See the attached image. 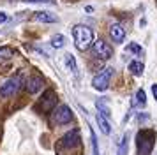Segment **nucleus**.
Listing matches in <instances>:
<instances>
[{
  "mask_svg": "<svg viewBox=\"0 0 157 155\" xmlns=\"http://www.w3.org/2000/svg\"><path fill=\"white\" fill-rule=\"evenodd\" d=\"M72 37H74V44L79 51H86L94 44V32L86 25H76L72 28Z\"/></svg>",
  "mask_w": 157,
  "mask_h": 155,
  "instance_id": "f257e3e1",
  "label": "nucleus"
},
{
  "mask_svg": "<svg viewBox=\"0 0 157 155\" xmlns=\"http://www.w3.org/2000/svg\"><path fill=\"white\" fill-rule=\"evenodd\" d=\"M154 139H155V134L152 130H141L138 134V150H140V155H148L152 152Z\"/></svg>",
  "mask_w": 157,
  "mask_h": 155,
  "instance_id": "f03ea898",
  "label": "nucleus"
},
{
  "mask_svg": "<svg viewBox=\"0 0 157 155\" xmlns=\"http://www.w3.org/2000/svg\"><path fill=\"white\" fill-rule=\"evenodd\" d=\"M113 76V67H106V69H102L99 74H95L92 79V86L95 90L99 92H104L108 90V86H109V79Z\"/></svg>",
  "mask_w": 157,
  "mask_h": 155,
  "instance_id": "7ed1b4c3",
  "label": "nucleus"
},
{
  "mask_svg": "<svg viewBox=\"0 0 157 155\" xmlns=\"http://www.w3.org/2000/svg\"><path fill=\"white\" fill-rule=\"evenodd\" d=\"M21 88V78L14 76V78H9L6 83L0 86V99H7L13 97L18 93V90Z\"/></svg>",
  "mask_w": 157,
  "mask_h": 155,
  "instance_id": "20e7f679",
  "label": "nucleus"
},
{
  "mask_svg": "<svg viewBox=\"0 0 157 155\" xmlns=\"http://www.w3.org/2000/svg\"><path fill=\"white\" fill-rule=\"evenodd\" d=\"M72 120V111L69 106L65 104H60L58 108L53 109V122L58 123V125H65V123H69Z\"/></svg>",
  "mask_w": 157,
  "mask_h": 155,
  "instance_id": "39448f33",
  "label": "nucleus"
},
{
  "mask_svg": "<svg viewBox=\"0 0 157 155\" xmlns=\"http://www.w3.org/2000/svg\"><path fill=\"white\" fill-rule=\"evenodd\" d=\"M92 49H94V53H95V56L101 58V60H108V58H111V56H113V48H111L106 41H102V39L94 41Z\"/></svg>",
  "mask_w": 157,
  "mask_h": 155,
  "instance_id": "423d86ee",
  "label": "nucleus"
},
{
  "mask_svg": "<svg viewBox=\"0 0 157 155\" xmlns=\"http://www.w3.org/2000/svg\"><path fill=\"white\" fill-rule=\"evenodd\" d=\"M43 85H44V79L39 76V74H36V76H30L29 79H27L25 88H27L29 93H37V92L43 88Z\"/></svg>",
  "mask_w": 157,
  "mask_h": 155,
  "instance_id": "0eeeda50",
  "label": "nucleus"
},
{
  "mask_svg": "<svg viewBox=\"0 0 157 155\" xmlns=\"http://www.w3.org/2000/svg\"><path fill=\"white\" fill-rule=\"evenodd\" d=\"M79 132L74 129V130H71V132H67L62 138V145H64L65 148H74V146H78L79 145Z\"/></svg>",
  "mask_w": 157,
  "mask_h": 155,
  "instance_id": "6e6552de",
  "label": "nucleus"
},
{
  "mask_svg": "<svg viewBox=\"0 0 157 155\" xmlns=\"http://www.w3.org/2000/svg\"><path fill=\"white\" fill-rule=\"evenodd\" d=\"M109 35H111L113 42L120 44V42H124V39H125V30H124V27H122V25L115 23V25H111V27H109Z\"/></svg>",
  "mask_w": 157,
  "mask_h": 155,
  "instance_id": "1a4fd4ad",
  "label": "nucleus"
},
{
  "mask_svg": "<svg viewBox=\"0 0 157 155\" xmlns=\"http://www.w3.org/2000/svg\"><path fill=\"white\" fill-rule=\"evenodd\" d=\"M34 20L39 21V23H57L58 18H57V14H53V13L39 11V13H34Z\"/></svg>",
  "mask_w": 157,
  "mask_h": 155,
  "instance_id": "9d476101",
  "label": "nucleus"
},
{
  "mask_svg": "<svg viewBox=\"0 0 157 155\" xmlns=\"http://www.w3.org/2000/svg\"><path fill=\"white\" fill-rule=\"evenodd\" d=\"M95 122H97V125H99V129H101L102 134L108 136V134L111 132V125H109V122H108L106 116H102L101 113H97V115H95Z\"/></svg>",
  "mask_w": 157,
  "mask_h": 155,
  "instance_id": "9b49d317",
  "label": "nucleus"
},
{
  "mask_svg": "<svg viewBox=\"0 0 157 155\" xmlns=\"http://www.w3.org/2000/svg\"><path fill=\"white\" fill-rule=\"evenodd\" d=\"M55 92L53 90H48L46 92V95H44V104H43V109L44 111H51L53 109V106H55Z\"/></svg>",
  "mask_w": 157,
  "mask_h": 155,
  "instance_id": "f8f14e48",
  "label": "nucleus"
},
{
  "mask_svg": "<svg viewBox=\"0 0 157 155\" xmlns=\"http://www.w3.org/2000/svg\"><path fill=\"white\" fill-rule=\"evenodd\" d=\"M129 70H131L134 76H141L143 70H145V65H143V62H140V60H132V62L129 63Z\"/></svg>",
  "mask_w": 157,
  "mask_h": 155,
  "instance_id": "ddd939ff",
  "label": "nucleus"
},
{
  "mask_svg": "<svg viewBox=\"0 0 157 155\" xmlns=\"http://www.w3.org/2000/svg\"><path fill=\"white\" fill-rule=\"evenodd\" d=\"M95 108H97V111H99L102 116H106V118H109V116H111V109L104 104V100H101V99H99V100L95 102Z\"/></svg>",
  "mask_w": 157,
  "mask_h": 155,
  "instance_id": "4468645a",
  "label": "nucleus"
},
{
  "mask_svg": "<svg viewBox=\"0 0 157 155\" xmlns=\"http://www.w3.org/2000/svg\"><path fill=\"white\" fill-rule=\"evenodd\" d=\"M65 58V65H67V69H71V72H78V65H76V60H74V56L71 55V53H67V55L64 56Z\"/></svg>",
  "mask_w": 157,
  "mask_h": 155,
  "instance_id": "2eb2a0df",
  "label": "nucleus"
},
{
  "mask_svg": "<svg viewBox=\"0 0 157 155\" xmlns=\"http://www.w3.org/2000/svg\"><path fill=\"white\" fill-rule=\"evenodd\" d=\"M64 44H65V37L62 34H57V35H53L51 37V46L53 48H64Z\"/></svg>",
  "mask_w": 157,
  "mask_h": 155,
  "instance_id": "dca6fc26",
  "label": "nucleus"
},
{
  "mask_svg": "<svg viewBox=\"0 0 157 155\" xmlns=\"http://www.w3.org/2000/svg\"><path fill=\"white\" fill-rule=\"evenodd\" d=\"M127 150H129V136L124 134V138L120 141V146H118V153L117 155H127Z\"/></svg>",
  "mask_w": 157,
  "mask_h": 155,
  "instance_id": "f3484780",
  "label": "nucleus"
},
{
  "mask_svg": "<svg viewBox=\"0 0 157 155\" xmlns=\"http://www.w3.org/2000/svg\"><path fill=\"white\" fill-rule=\"evenodd\" d=\"M127 51L129 53H134V55H138V56L143 55V48L138 44V42H131V44H127Z\"/></svg>",
  "mask_w": 157,
  "mask_h": 155,
  "instance_id": "a211bd4d",
  "label": "nucleus"
},
{
  "mask_svg": "<svg viewBox=\"0 0 157 155\" xmlns=\"http://www.w3.org/2000/svg\"><path fill=\"white\" fill-rule=\"evenodd\" d=\"M134 104H138V106H145L147 104V93H145V90H138L136 92Z\"/></svg>",
  "mask_w": 157,
  "mask_h": 155,
  "instance_id": "6ab92c4d",
  "label": "nucleus"
},
{
  "mask_svg": "<svg viewBox=\"0 0 157 155\" xmlns=\"http://www.w3.org/2000/svg\"><path fill=\"white\" fill-rule=\"evenodd\" d=\"M90 139H92V148H94V155H99V145H97V138H95V132L90 129Z\"/></svg>",
  "mask_w": 157,
  "mask_h": 155,
  "instance_id": "aec40b11",
  "label": "nucleus"
},
{
  "mask_svg": "<svg viewBox=\"0 0 157 155\" xmlns=\"http://www.w3.org/2000/svg\"><path fill=\"white\" fill-rule=\"evenodd\" d=\"M13 56V49L11 48H0V60H6Z\"/></svg>",
  "mask_w": 157,
  "mask_h": 155,
  "instance_id": "412c9836",
  "label": "nucleus"
},
{
  "mask_svg": "<svg viewBox=\"0 0 157 155\" xmlns=\"http://www.w3.org/2000/svg\"><path fill=\"white\" fill-rule=\"evenodd\" d=\"M27 4H57V0H23Z\"/></svg>",
  "mask_w": 157,
  "mask_h": 155,
  "instance_id": "4be33fe9",
  "label": "nucleus"
},
{
  "mask_svg": "<svg viewBox=\"0 0 157 155\" xmlns=\"http://www.w3.org/2000/svg\"><path fill=\"white\" fill-rule=\"evenodd\" d=\"M6 21H7V14L4 11H0V23H6Z\"/></svg>",
  "mask_w": 157,
  "mask_h": 155,
  "instance_id": "5701e85b",
  "label": "nucleus"
},
{
  "mask_svg": "<svg viewBox=\"0 0 157 155\" xmlns=\"http://www.w3.org/2000/svg\"><path fill=\"white\" fill-rule=\"evenodd\" d=\"M152 93H154V97L157 100V85H152Z\"/></svg>",
  "mask_w": 157,
  "mask_h": 155,
  "instance_id": "b1692460",
  "label": "nucleus"
},
{
  "mask_svg": "<svg viewBox=\"0 0 157 155\" xmlns=\"http://www.w3.org/2000/svg\"><path fill=\"white\" fill-rule=\"evenodd\" d=\"M155 155H157V153H155Z\"/></svg>",
  "mask_w": 157,
  "mask_h": 155,
  "instance_id": "393cba45",
  "label": "nucleus"
}]
</instances>
